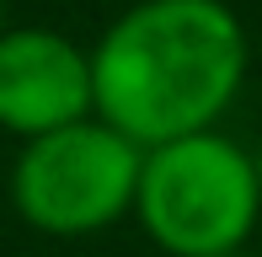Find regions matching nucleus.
I'll return each mask as SVG.
<instances>
[{
  "label": "nucleus",
  "instance_id": "obj_1",
  "mask_svg": "<svg viewBox=\"0 0 262 257\" xmlns=\"http://www.w3.org/2000/svg\"><path fill=\"white\" fill-rule=\"evenodd\" d=\"M246 70V22L225 0H128L91 43L97 118L139 150L220 128Z\"/></svg>",
  "mask_w": 262,
  "mask_h": 257
},
{
  "label": "nucleus",
  "instance_id": "obj_2",
  "mask_svg": "<svg viewBox=\"0 0 262 257\" xmlns=\"http://www.w3.org/2000/svg\"><path fill=\"white\" fill-rule=\"evenodd\" d=\"M134 220L166 257L246 252L262 220V177L246 145L220 128L145 150Z\"/></svg>",
  "mask_w": 262,
  "mask_h": 257
},
{
  "label": "nucleus",
  "instance_id": "obj_3",
  "mask_svg": "<svg viewBox=\"0 0 262 257\" xmlns=\"http://www.w3.org/2000/svg\"><path fill=\"white\" fill-rule=\"evenodd\" d=\"M139 166L145 150L91 113L80 123L21 139L11 161V209L38 236H102L123 215H134Z\"/></svg>",
  "mask_w": 262,
  "mask_h": 257
},
{
  "label": "nucleus",
  "instance_id": "obj_4",
  "mask_svg": "<svg viewBox=\"0 0 262 257\" xmlns=\"http://www.w3.org/2000/svg\"><path fill=\"white\" fill-rule=\"evenodd\" d=\"M97 113L91 49L59 27H6L0 38V128L38 139Z\"/></svg>",
  "mask_w": 262,
  "mask_h": 257
},
{
  "label": "nucleus",
  "instance_id": "obj_5",
  "mask_svg": "<svg viewBox=\"0 0 262 257\" xmlns=\"http://www.w3.org/2000/svg\"><path fill=\"white\" fill-rule=\"evenodd\" d=\"M6 27H11V22H6V0H0V38H6Z\"/></svg>",
  "mask_w": 262,
  "mask_h": 257
},
{
  "label": "nucleus",
  "instance_id": "obj_6",
  "mask_svg": "<svg viewBox=\"0 0 262 257\" xmlns=\"http://www.w3.org/2000/svg\"><path fill=\"white\" fill-rule=\"evenodd\" d=\"M225 257H252V252H225Z\"/></svg>",
  "mask_w": 262,
  "mask_h": 257
}]
</instances>
